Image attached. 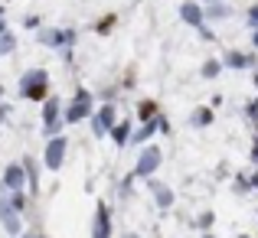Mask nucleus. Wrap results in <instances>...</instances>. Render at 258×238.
Masks as SVG:
<instances>
[{
	"instance_id": "obj_2",
	"label": "nucleus",
	"mask_w": 258,
	"mask_h": 238,
	"mask_svg": "<svg viewBox=\"0 0 258 238\" xmlns=\"http://www.w3.org/2000/svg\"><path fill=\"white\" fill-rule=\"evenodd\" d=\"M92 111H95V95L88 88H76L72 101L62 108V121L66 124H82V121L92 118Z\"/></svg>"
},
{
	"instance_id": "obj_30",
	"label": "nucleus",
	"mask_w": 258,
	"mask_h": 238,
	"mask_svg": "<svg viewBox=\"0 0 258 238\" xmlns=\"http://www.w3.org/2000/svg\"><path fill=\"white\" fill-rule=\"evenodd\" d=\"M248 186H252V189H258V173L252 176V180H248Z\"/></svg>"
},
{
	"instance_id": "obj_15",
	"label": "nucleus",
	"mask_w": 258,
	"mask_h": 238,
	"mask_svg": "<svg viewBox=\"0 0 258 238\" xmlns=\"http://www.w3.org/2000/svg\"><path fill=\"white\" fill-rule=\"evenodd\" d=\"M62 98L59 95H49V98L43 101V124H52V121H62Z\"/></svg>"
},
{
	"instance_id": "obj_35",
	"label": "nucleus",
	"mask_w": 258,
	"mask_h": 238,
	"mask_svg": "<svg viewBox=\"0 0 258 238\" xmlns=\"http://www.w3.org/2000/svg\"><path fill=\"white\" fill-rule=\"evenodd\" d=\"M252 160H255V163H258V147H255V153H252Z\"/></svg>"
},
{
	"instance_id": "obj_22",
	"label": "nucleus",
	"mask_w": 258,
	"mask_h": 238,
	"mask_svg": "<svg viewBox=\"0 0 258 238\" xmlns=\"http://www.w3.org/2000/svg\"><path fill=\"white\" fill-rule=\"evenodd\" d=\"M222 72V59H206V62H203V69H200V75L203 78H216Z\"/></svg>"
},
{
	"instance_id": "obj_6",
	"label": "nucleus",
	"mask_w": 258,
	"mask_h": 238,
	"mask_svg": "<svg viewBox=\"0 0 258 238\" xmlns=\"http://www.w3.org/2000/svg\"><path fill=\"white\" fill-rule=\"evenodd\" d=\"M111 209H108V202H98L92 219V238H111Z\"/></svg>"
},
{
	"instance_id": "obj_33",
	"label": "nucleus",
	"mask_w": 258,
	"mask_h": 238,
	"mask_svg": "<svg viewBox=\"0 0 258 238\" xmlns=\"http://www.w3.org/2000/svg\"><path fill=\"white\" fill-rule=\"evenodd\" d=\"M124 238H141V235L138 232H124Z\"/></svg>"
},
{
	"instance_id": "obj_25",
	"label": "nucleus",
	"mask_w": 258,
	"mask_h": 238,
	"mask_svg": "<svg viewBox=\"0 0 258 238\" xmlns=\"http://www.w3.org/2000/svg\"><path fill=\"white\" fill-rule=\"evenodd\" d=\"M248 30H258V4L248 7Z\"/></svg>"
},
{
	"instance_id": "obj_14",
	"label": "nucleus",
	"mask_w": 258,
	"mask_h": 238,
	"mask_svg": "<svg viewBox=\"0 0 258 238\" xmlns=\"http://www.w3.org/2000/svg\"><path fill=\"white\" fill-rule=\"evenodd\" d=\"M160 118V114H157ZM157 134V121H147V124H138L131 131V147H144V144H151V137Z\"/></svg>"
},
{
	"instance_id": "obj_34",
	"label": "nucleus",
	"mask_w": 258,
	"mask_h": 238,
	"mask_svg": "<svg viewBox=\"0 0 258 238\" xmlns=\"http://www.w3.org/2000/svg\"><path fill=\"white\" fill-rule=\"evenodd\" d=\"M200 4H203V7H206V4H219V0H200Z\"/></svg>"
},
{
	"instance_id": "obj_19",
	"label": "nucleus",
	"mask_w": 258,
	"mask_h": 238,
	"mask_svg": "<svg viewBox=\"0 0 258 238\" xmlns=\"http://www.w3.org/2000/svg\"><path fill=\"white\" fill-rule=\"evenodd\" d=\"M213 121H216V114H213V108H209V105H200V108L189 111V127H209Z\"/></svg>"
},
{
	"instance_id": "obj_20",
	"label": "nucleus",
	"mask_w": 258,
	"mask_h": 238,
	"mask_svg": "<svg viewBox=\"0 0 258 238\" xmlns=\"http://www.w3.org/2000/svg\"><path fill=\"white\" fill-rule=\"evenodd\" d=\"M7 206H10L13 212H26V206H30V196H26L23 189H17V193H7Z\"/></svg>"
},
{
	"instance_id": "obj_36",
	"label": "nucleus",
	"mask_w": 258,
	"mask_h": 238,
	"mask_svg": "<svg viewBox=\"0 0 258 238\" xmlns=\"http://www.w3.org/2000/svg\"><path fill=\"white\" fill-rule=\"evenodd\" d=\"M252 78H255V88H258V69H255V75H252Z\"/></svg>"
},
{
	"instance_id": "obj_32",
	"label": "nucleus",
	"mask_w": 258,
	"mask_h": 238,
	"mask_svg": "<svg viewBox=\"0 0 258 238\" xmlns=\"http://www.w3.org/2000/svg\"><path fill=\"white\" fill-rule=\"evenodd\" d=\"M0 33H7V17H0Z\"/></svg>"
},
{
	"instance_id": "obj_10",
	"label": "nucleus",
	"mask_w": 258,
	"mask_h": 238,
	"mask_svg": "<svg viewBox=\"0 0 258 238\" xmlns=\"http://www.w3.org/2000/svg\"><path fill=\"white\" fill-rule=\"evenodd\" d=\"M0 225L7 228V235L20 238L23 235V222H20V212H13L10 206H7V199H0Z\"/></svg>"
},
{
	"instance_id": "obj_12",
	"label": "nucleus",
	"mask_w": 258,
	"mask_h": 238,
	"mask_svg": "<svg viewBox=\"0 0 258 238\" xmlns=\"http://www.w3.org/2000/svg\"><path fill=\"white\" fill-rule=\"evenodd\" d=\"M252 65H255V59L248 56V52H242V49H229L226 56H222V69L242 72V69H252Z\"/></svg>"
},
{
	"instance_id": "obj_13",
	"label": "nucleus",
	"mask_w": 258,
	"mask_h": 238,
	"mask_svg": "<svg viewBox=\"0 0 258 238\" xmlns=\"http://www.w3.org/2000/svg\"><path fill=\"white\" fill-rule=\"evenodd\" d=\"M147 186H151V193H154V199H157V206L160 209H170L173 206V189L167 186V183H160V180H147Z\"/></svg>"
},
{
	"instance_id": "obj_21",
	"label": "nucleus",
	"mask_w": 258,
	"mask_h": 238,
	"mask_svg": "<svg viewBox=\"0 0 258 238\" xmlns=\"http://www.w3.org/2000/svg\"><path fill=\"white\" fill-rule=\"evenodd\" d=\"M114 23H118V17H114V13H105V17L95 23V33H98V36H108V33L114 30Z\"/></svg>"
},
{
	"instance_id": "obj_4",
	"label": "nucleus",
	"mask_w": 258,
	"mask_h": 238,
	"mask_svg": "<svg viewBox=\"0 0 258 238\" xmlns=\"http://www.w3.org/2000/svg\"><path fill=\"white\" fill-rule=\"evenodd\" d=\"M66 150H69V140L62 137V134H56V137L46 140V150H43V167L49 170V173H59L66 163Z\"/></svg>"
},
{
	"instance_id": "obj_26",
	"label": "nucleus",
	"mask_w": 258,
	"mask_h": 238,
	"mask_svg": "<svg viewBox=\"0 0 258 238\" xmlns=\"http://www.w3.org/2000/svg\"><path fill=\"white\" fill-rule=\"evenodd\" d=\"M23 26H26V30H39V26H43V20H39V17H26Z\"/></svg>"
},
{
	"instance_id": "obj_28",
	"label": "nucleus",
	"mask_w": 258,
	"mask_h": 238,
	"mask_svg": "<svg viewBox=\"0 0 258 238\" xmlns=\"http://www.w3.org/2000/svg\"><path fill=\"white\" fill-rule=\"evenodd\" d=\"M7 118H10V108H7L4 101H0V121H7Z\"/></svg>"
},
{
	"instance_id": "obj_8",
	"label": "nucleus",
	"mask_w": 258,
	"mask_h": 238,
	"mask_svg": "<svg viewBox=\"0 0 258 238\" xmlns=\"http://www.w3.org/2000/svg\"><path fill=\"white\" fill-rule=\"evenodd\" d=\"M0 186H4L7 193H17V189L26 186V170H23V163H10V167L4 170V176H0Z\"/></svg>"
},
{
	"instance_id": "obj_24",
	"label": "nucleus",
	"mask_w": 258,
	"mask_h": 238,
	"mask_svg": "<svg viewBox=\"0 0 258 238\" xmlns=\"http://www.w3.org/2000/svg\"><path fill=\"white\" fill-rule=\"evenodd\" d=\"M213 222H216V215H213V212L206 209V212H200V219H196V225H200V228H213Z\"/></svg>"
},
{
	"instance_id": "obj_9",
	"label": "nucleus",
	"mask_w": 258,
	"mask_h": 238,
	"mask_svg": "<svg viewBox=\"0 0 258 238\" xmlns=\"http://www.w3.org/2000/svg\"><path fill=\"white\" fill-rule=\"evenodd\" d=\"M36 43L46 46V49H62L66 46V33L59 26H39L36 30Z\"/></svg>"
},
{
	"instance_id": "obj_1",
	"label": "nucleus",
	"mask_w": 258,
	"mask_h": 238,
	"mask_svg": "<svg viewBox=\"0 0 258 238\" xmlns=\"http://www.w3.org/2000/svg\"><path fill=\"white\" fill-rule=\"evenodd\" d=\"M17 95L23 101H39V105H43V101L52 95L49 92V72H46V69H26L23 75H20Z\"/></svg>"
},
{
	"instance_id": "obj_3",
	"label": "nucleus",
	"mask_w": 258,
	"mask_h": 238,
	"mask_svg": "<svg viewBox=\"0 0 258 238\" xmlns=\"http://www.w3.org/2000/svg\"><path fill=\"white\" fill-rule=\"evenodd\" d=\"M160 163H164V150H160L157 144H144L141 153H138V160H134L131 176L134 180H151V176L160 170Z\"/></svg>"
},
{
	"instance_id": "obj_38",
	"label": "nucleus",
	"mask_w": 258,
	"mask_h": 238,
	"mask_svg": "<svg viewBox=\"0 0 258 238\" xmlns=\"http://www.w3.org/2000/svg\"><path fill=\"white\" fill-rule=\"evenodd\" d=\"M0 17H7V13H4V7H0Z\"/></svg>"
},
{
	"instance_id": "obj_7",
	"label": "nucleus",
	"mask_w": 258,
	"mask_h": 238,
	"mask_svg": "<svg viewBox=\"0 0 258 238\" xmlns=\"http://www.w3.org/2000/svg\"><path fill=\"white\" fill-rule=\"evenodd\" d=\"M180 20L193 30H203L206 26V13H203V4L200 0H183L180 4Z\"/></svg>"
},
{
	"instance_id": "obj_18",
	"label": "nucleus",
	"mask_w": 258,
	"mask_h": 238,
	"mask_svg": "<svg viewBox=\"0 0 258 238\" xmlns=\"http://www.w3.org/2000/svg\"><path fill=\"white\" fill-rule=\"evenodd\" d=\"M203 13H206V23H222V20L232 17V7H229L226 0H219V4H206Z\"/></svg>"
},
{
	"instance_id": "obj_23",
	"label": "nucleus",
	"mask_w": 258,
	"mask_h": 238,
	"mask_svg": "<svg viewBox=\"0 0 258 238\" xmlns=\"http://www.w3.org/2000/svg\"><path fill=\"white\" fill-rule=\"evenodd\" d=\"M13 49H17V36H13L10 30H7V33H0V56H10Z\"/></svg>"
},
{
	"instance_id": "obj_37",
	"label": "nucleus",
	"mask_w": 258,
	"mask_h": 238,
	"mask_svg": "<svg viewBox=\"0 0 258 238\" xmlns=\"http://www.w3.org/2000/svg\"><path fill=\"white\" fill-rule=\"evenodd\" d=\"M4 95H7V92H4V85H0V101H4Z\"/></svg>"
},
{
	"instance_id": "obj_31",
	"label": "nucleus",
	"mask_w": 258,
	"mask_h": 238,
	"mask_svg": "<svg viewBox=\"0 0 258 238\" xmlns=\"http://www.w3.org/2000/svg\"><path fill=\"white\" fill-rule=\"evenodd\" d=\"M20 238H46V235H39V232H30V235H20Z\"/></svg>"
},
{
	"instance_id": "obj_11",
	"label": "nucleus",
	"mask_w": 258,
	"mask_h": 238,
	"mask_svg": "<svg viewBox=\"0 0 258 238\" xmlns=\"http://www.w3.org/2000/svg\"><path fill=\"white\" fill-rule=\"evenodd\" d=\"M131 131H134V118L131 121H114V127H111V131H108V137H111L114 140V147H131Z\"/></svg>"
},
{
	"instance_id": "obj_16",
	"label": "nucleus",
	"mask_w": 258,
	"mask_h": 238,
	"mask_svg": "<svg viewBox=\"0 0 258 238\" xmlns=\"http://www.w3.org/2000/svg\"><path fill=\"white\" fill-rule=\"evenodd\" d=\"M134 114H138V124H147V121H157L160 114V105L154 98H141L138 108H134Z\"/></svg>"
},
{
	"instance_id": "obj_5",
	"label": "nucleus",
	"mask_w": 258,
	"mask_h": 238,
	"mask_svg": "<svg viewBox=\"0 0 258 238\" xmlns=\"http://www.w3.org/2000/svg\"><path fill=\"white\" fill-rule=\"evenodd\" d=\"M88 121H92V134H95V137H108V131H111V127H114V121H118L114 101H105L101 108H95Z\"/></svg>"
},
{
	"instance_id": "obj_29",
	"label": "nucleus",
	"mask_w": 258,
	"mask_h": 238,
	"mask_svg": "<svg viewBox=\"0 0 258 238\" xmlns=\"http://www.w3.org/2000/svg\"><path fill=\"white\" fill-rule=\"evenodd\" d=\"M252 49H258V30H252Z\"/></svg>"
},
{
	"instance_id": "obj_27",
	"label": "nucleus",
	"mask_w": 258,
	"mask_h": 238,
	"mask_svg": "<svg viewBox=\"0 0 258 238\" xmlns=\"http://www.w3.org/2000/svg\"><path fill=\"white\" fill-rule=\"evenodd\" d=\"M245 114H248V118H258V101H248V105H245Z\"/></svg>"
},
{
	"instance_id": "obj_17",
	"label": "nucleus",
	"mask_w": 258,
	"mask_h": 238,
	"mask_svg": "<svg viewBox=\"0 0 258 238\" xmlns=\"http://www.w3.org/2000/svg\"><path fill=\"white\" fill-rule=\"evenodd\" d=\"M20 163H23V170H26V186H30V196H36L39 193V163H36V157L26 153Z\"/></svg>"
}]
</instances>
